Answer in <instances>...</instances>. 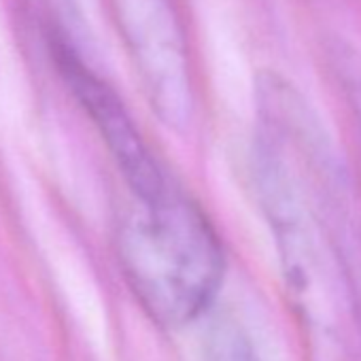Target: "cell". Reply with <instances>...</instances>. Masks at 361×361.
Wrapping results in <instances>:
<instances>
[{
	"instance_id": "6da1fadb",
	"label": "cell",
	"mask_w": 361,
	"mask_h": 361,
	"mask_svg": "<svg viewBox=\"0 0 361 361\" xmlns=\"http://www.w3.org/2000/svg\"><path fill=\"white\" fill-rule=\"evenodd\" d=\"M115 247L134 298L164 327L202 317L221 287V240L207 213L170 183L155 198L134 202Z\"/></svg>"
},
{
	"instance_id": "7a4b0ae2",
	"label": "cell",
	"mask_w": 361,
	"mask_h": 361,
	"mask_svg": "<svg viewBox=\"0 0 361 361\" xmlns=\"http://www.w3.org/2000/svg\"><path fill=\"white\" fill-rule=\"evenodd\" d=\"M117 22L145 94L170 130L194 115L188 49L170 0H115Z\"/></svg>"
},
{
	"instance_id": "3957f363",
	"label": "cell",
	"mask_w": 361,
	"mask_h": 361,
	"mask_svg": "<svg viewBox=\"0 0 361 361\" xmlns=\"http://www.w3.org/2000/svg\"><path fill=\"white\" fill-rule=\"evenodd\" d=\"M47 37L58 73L106 142L136 200L155 198L159 192L166 190L168 180L164 178L157 161L142 142L121 98L85 64L79 47L60 37Z\"/></svg>"
},
{
	"instance_id": "277c9868",
	"label": "cell",
	"mask_w": 361,
	"mask_h": 361,
	"mask_svg": "<svg viewBox=\"0 0 361 361\" xmlns=\"http://www.w3.org/2000/svg\"><path fill=\"white\" fill-rule=\"evenodd\" d=\"M198 361H259L247 331L230 317H217L200 342Z\"/></svg>"
},
{
	"instance_id": "5b68a950",
	"label": "cell",
	"mask_w": 361,
	"mask_h": 361,
	"mask_svg": "<svg viewBox=\"0 0 361 361\" xmlns=\"http://www.w3.org/2000/svg\"><path fill=\"white\" fill-rule=\"evenodd\" d=\"M336 73L361 128V56L350 47H342L336 51Z\"/></svg>"
},
{
	"instance_id": "8992f818",
	"label": "cell",
	"mask_w": 361,
	"mask_h": 361,
	"mask_svg": "<svg viewBox=\"0 0 361 361\" xmlns=\"http://www.w3.org/2000/svg\"><path fill=\"white\" fill-rule=\"evenodd\" d=\"M47 20H49V28L47 35H56L60 39L71 41L75 47H79L73 39V30H75V5L73 0H39Z\"/></svg>"
}]
</instances>
